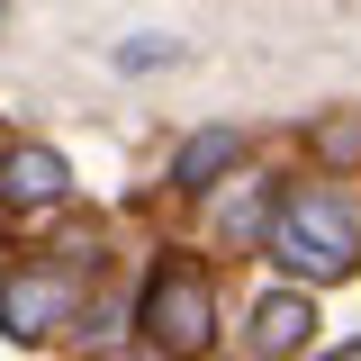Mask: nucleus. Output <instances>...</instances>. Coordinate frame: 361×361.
Instances as JSON below:
<instances>
[{
  "label": "nucleus",
  "instance_id": "1",
  "mask_svg": "<svg viewBox=\"0 0 361 361\" xmlns=\"http://www.w3.org/2000/svg\"><path fill=\"white\" fill-rule=\"evenodd\" d=\"M271 262L298 271V280H343V271L361 262V217L325 180H307V190H289V199L271 208Z\"/></svg>",
  "mask_w": 361,
  "mask_h": 361
},
{
  "label": "nucleus",
  "instance_id": "7",
  "mask_svg": "<svg viewBox=\"0 0 361 361\" xmlns=\"http://www.w3.org/2000/svg\"><path fill=\"white\" fill-rule=\"evenodd\" d=\"M262 217H271V190H262L253 172H235V199L217 208V235H226V244H253V235H262Z\"/></svg>",
  "mask_w": 361,
  "mask_h": 361
},
{
  "label": "nucleus",
  "instance_id": "6",
  "mask_svg": "<svg viewBox=\"0 0 361 361\" xmlns=\"http://www.w3.org/2000/svg\"><path fill=\"white\" fill-rule=\"evenodd\" d=\"M307 298H298V289H280V298H262V307H253V353L262 361H289L298 353V343H307Z\"/></svg>",
  "mask_w": 361,
  "mask_h": 361
},
{
  "label": "nucleus",
  "instance_id": "5",
  "mask_svg": "<svg viewBox=\"0 0 361 361\" xmlns=\"http://www.w3.org/2000/svg\"><path fill=\"white\" fill-rule=\"evenodd\" d=\"M226 172H244V135H235V127H199L172 154V190H217Z\"/></svg>",
  "mask_w": 361,
  "mask_h": 361
},
{
  "label": "nucleus",
  "instance_id": "8",
  "mask_svg": "<svg viewBox=\"0 0 361 361\" xmlns=\"http://www.w3.org/2000/svg\"><path fill=\"white\" fill-rule=\"evenodd\" d=\"M316 163H325V172H361V109L316 118Z\"/></svg>",
  "mask_w": 361,
  "mask_h": 361
},
{
  "label": "nucleus",
  "instance_id": "3",
  "mask_svg": "<svg viewBox=\"0 0 361 361\" xmlns=\"http://www.w3.org/2000/svg\"><path fill=\"white\" fill-rule=\"evenodd\" d=\"M82 307V289H73V271H18L9 289H0V334H18V343H37L54 334L63 316Z\"/></svg>",
  "mask_w": 361,
  "mask_h": 361
},
{
  "label": "nucleus",
  "instance_id": "4",
  "mask_svg": "<svg viewBox=\"0 0 361 361\" xmlns=\"http://www.w3.org/2000/svg\"><path fill=\"white\" fill-rule=\"evenodd\" d=\"M63 190H73V172H63V154H54V145H9V154H0V199H9L18 217L63 208Z\"/></svg>",
  "mask_w": 361,
  "mask_h": 361
},
{
  "label": "nucleus",
  "instance_id": "2",
  "mask_svg": "<svg viewBox=\"0 0 361 361\" xmlns=\"http://www.w3.org/2000/svg\"><path fill=\"white\" fill-rule=\"evenodd\" d=\"M135 325H145V343H154L163 361H199L208 343H217V289H208V271L199 262H163L154 280H145Z\"/></svg>",
  "mask_w": 361,
  "mask_h": 361
},
{
  "label": "nucleus",
  "instance_id": "11",
  "mask_svg": "<svg viewBox=\"0 0 361 361\" xmlns=\"http://www.w3.org/2000/svg\"><path fill=\"white\" fill-rule=\"evenodd\" d=\"M99 361H127V353H99Z\"/></svg>",
  "mask_w": 361,
  "mask_h": 361
},
{
  "label": "nucleus",
  "instance_id": "9",
  "mask_svg": "<svg viewBox=\"0 0 361 361\" xmlns=\"http://www.w3.org/2000/svg\"><path fill=\"white\" fill-rule=\"evenodd\" d=\"M163 63H180V37H127L118 45V73H163Z\"/></svg>",
  "mask_w": 361,
  "mask_h": 361
},
{
  "label": "nucleus",
  "instance_id": "10",
  "mask_svg": "<svg viewBox=\"0 0 361 361\" xmlns=\"http://www.w3.org/2000/svg\"><path fill=\"white\" fill-rule=\"evenodd\" d=\"M325 361H361V343H343V353H325Z\"/></svg>",
  "mask_w": 361,
  "mask_h": 361
}]
</instances>
